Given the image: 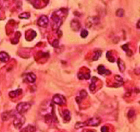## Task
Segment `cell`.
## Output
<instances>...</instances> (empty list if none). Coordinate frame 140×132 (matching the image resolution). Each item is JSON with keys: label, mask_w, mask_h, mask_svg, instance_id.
Returning a JSON list of instances; mask_svg holds the SVG:
<instances>
[{"label": "cell", "mask_w": 140, "mask_h": 132, "mask_svg": "<svg viewBox=\"0 0 140 132\" xmlns=\"http://www.w3.org/2000/svg\"><path fill=\"white\" fill-rule=\"evenodd\" d=\"M26 79L27 81V82L29 83H34L36 81V75L34 74V73H29L27 74Z\"/></svg>", "instance_id": "ba28073f"}, {"label": "cell", "mask_w": 140, "mask_h": 132, "mask_svg": "<svg viewBox=\"0 0 140 132\" xmlns=\"http://www.w3.org/2000/svg\"><path fill=\"white\" fill-rule=\"evenodd\" d=\"M139 51H140V48H139Z\"/></svg>", "instance_id": "d6a6232c"}, {"label": "cell", "mask_w": 140, "mask_h": 132, "mask_svg": "<svg viewBox=\"0 0 140 132\" xmlns=\"http://www.w3.org/2000/svg\"><path fill=\"white\" fill-rule=\"evenodd\" d=\"M37 24L39 25L40 27H46L48 24V18L46 17V16H41L38 21H37Z\"/></svg>", "instance_id": "5b68a950"}, {"label": "cell", "mask_w": 140, "mask_h": 132, "mask_svg": "<svg viewBox=\"0 0 140 132\" xmlns=\"http://www.w3.org/2000/svg\"><path fill=\"white\" fill-rule=\"evenodd\" d=\"M9 59V56L6 52H0V61L2 63L8 62Z\"/></svg>", "instance_id": "9c48e42d"}, {"label": "cell", "mask_w": 140, "mask_h": 132, "mask_svg": "<svg viewBox=\"0 0 140 132\" xmlns=\"http://www.w3.org/2000/svg\"><path fill=\"white\" fill-rule=\"evenodd\" d=\"M52 45L54 46V47H58V40H55L54 41V42L52 43Z\"/></svg>", "instance_id": "83f0119b"}, {"label": "cell", "mask_w": 140, "mask_h": 132, "mask_svg": "<svg viewBox=\"0 0 140 132\" xmlns=\"http://www.w3.org/2000/svg\"><path fill=\"white\" fill-rule=\"evenodd\" d=\"M30 13H27V12H25V13H21L20 16H19V17L21 18V19H28L30 17Z\"/></svg>", "instance_id": "44dd1931"}, {"label": "cell", "mask_w": 140, "mask_h": 132, "mask_svg": "<svg viewBox=\"0 0 140 132\" xmlns=\"http://www.w3.org/2000/svg\"><path fill=\"white\" fill-rule=\"evenodd\" d=\"M83 132H94L93 131H89V130H85V131H83Z\"/></svg>", "instance_id": "4dcf8cb0"}, {"label": "cell", "mask_w": 140, "mask_h": 132, "mask_svg": "<svg viewBox=\"0 0 140 132\" xmlns=\"http://www.w3.org/2000/svg\"><path fill=\"white\" fill-rule=\"evenodd\" d=\"M86 96H87V92H86L85 90L81 91V92H79V97H80V98L82 99H85Z\"/></svg>", "instance_id": "7402d4cb"}, {"label": "cell", "mask_w": 140, "mask_h": 132, "mask_svg": "<svg viewBox=\"0 0 140 132\" xmlns=\"http://www.w3.org/2000/svg\"><path fill=\"white\" fill-rule=\"evenodd\" d=\"M101 56H102V52L101 51V50H96V51L95 52L94 56L93 57V61H96L100 57H101Z\"/></svg>", "instance_id": "e0dca14e"}, {"label": "cell", "mask_w": 140, "mask_h": 132, "mask_svg": "<svg viewBox=\"0 0 140 132\" xmlns=\"http://www.w3.org/2000/svg\"><path fill=\"white\" fill-rule=\"evenodd\" d=\"M71 27L72 28H73V30L74 31H78L79 29V27H80V24L79 23V21H77V20H73L71 22Z\"/></svg>", "instance_id": "4fadbf2b"}, {"label": "cell", "mask_w": 140, "mask_h": 132, "mask_svg": "<svg viewBox=\"0 0 140 132\" xmlns=\"http://www.w3.org/2000/svg\"><path fill=\"white\" fill-rule=\"evenodd\" d=\"M97 81V78L96 77H93L91 79V84H90V90L92 92H94V90L96 88V81Z\"/></svg>", "instance_id": "7c38bea8"}, {"label": "cell", "mask_w": 140, "mask_h": 132, "mask_svg": "<svg viewBox=\"0 0 140 132\" xmlns=\"http://www.w3.org/2000/svg\"><path fill=\"white\" fill-rule=\"evenodd\" d=\"M13 125L17 129H20L25 123V117L23 114H20L17 111L13 115Z\"/></svg>", "instance_id": "6da1fadb"}, {"label": "cell", "mask_w": 140, "mask_h": 132, "mask_svg": "<svg viewBox=\"0 0 140 132\" xmlns=\"http://www.w3.org/2000/svg\"><path fill=\"white\" fill-rule=\"evenodd\" d=\"M137 28H139V29H140V20L138 21V23H137Z\"/></svg>", "instance_id": "f546056e"}, {"label": "cell", "mask_w": 140, "mask_h": 132, "mask_svg": "<svg viewBox=\"0 0 140 132\" xmlns=\"http://www.w3.org/2000/svg\"><path fill=\"white\" fill-rule=\"evenodd\" d=\"M86 126V122H83V123H81V122H78L76 124H75V128L76 129H79V128L83 127Z\"/></svg>", "instance_id": "d6986e66"}, {"label": "cell", "mask_w": 140, "mask_h": 132, "mask_svg": "<svg viewBox=\"0 0 140 132\" xmlns=\"http://www.w3.org/2000/svg\"><path fill=\"white\" fill-rule=\"evenodd\" d=\"M118 68L121 72H124L125 70V65H124V63L121 60V59H118Z\"/></svg>", "instance_id": "9a60e30c"}, {"label": "cell", "mask_w": 140, "mask_h": 132, "mask_svg": "<svg viewBox=\"0 0 140 132\" xmlns=\"http://www.w3.org/2000/svg\"><path fill=\"white\" fill-rule=\"evenodd\" d=\"M22 93V89H17V90H14V91H12L9 93V95L10 98H16V97H17L20 95Z\"/></svg>", "instance_id": "8fae6325"}, {"label": "cell", "mask_w": 140, "mask_h": 132, "mask_svg": "<svg viewBox=\"0 0 140 132\" xmlns=\"http://www.w3.org/2000/svg\"><path fill=\"white\" fill-rule=\"evenodd\" d=\"M97 71L99 74L104 75V74H111L110 70H106V68L104 67V66L103 65H100L99 67H97Z\"/></svg>", "instance_id": "52a82bcc"}, {"label": "cell", "mask_w": 140, "mask_h": 132, "mask_svg": "<svg viewBox=\"0 0 140 132\" xmlns=\"http://www.w3.org/2000/svg\"><path fill=\"white\" fill-rule=\"evenodd\" d=\"M106 56H107V59H108V61H109V62L114 63V62L115 61V59H114V56H112L111 52L110 51H108V52H107V54H106Z\"/></svg>", "instance_id": "ac0fdd59"}, {"label": "cell", "mask_w": 140, "mask_h": 132, "mask_svg": "<svg viewBox=\"0 0 140 132\" xmlns=\"http://www.w3.org/2000/svg\"><path fill=\"white\" fill-rule=\"evenodd\" d=\"M115 80L118 81V82L123 83V80H122V78H121L120 76H118V75H116V76H115Z\"/></svg>", "instance_id": "484cf974"}, {"label": "cell", "mask_w": 140, "mask_h": 132, "mask_svg": "<svg viewBox=\"0 0 140 132\" xmlns=\"http://www.w3.org/2000/svg\"><path fill=\"white\" fill-rule=\"evenodd\" d=\"M116 15H117V17H122L124 15V9H118V10L116 11Z\"/></svg>", "instance_id": "ffe728a7"}, {"label": "cell", "mask_w": 140, "mask_h": 132, "mask_svg": "<svg viewBox=\"0 0 140 132\" xmlns=\"http://www.w3.org/2000/svg\"><path fill=\"white\" fill-rule=\"evenodd\" d=\"M88 31H87L86 30H83L82 32H81V37L83 38H86L87 36H88Z\"/></svg>", "instance_id": "603a6c76"}, {"label": "cell", "mask_w": 140, "mask_h": 132, "mask_svg": "<svg viewBox=\"0 0 140 132\" xmlns=\"http://www.w3.org/2000/svg\"><path fill=\"white\" fill-rule=\"evenodd\" d=\"M134 116H135V111H134L133 109H130L129 113H128V117L131 119V118H132Z\"/></svg>", "instance_id": "cb8c5ba5"}, {"label": "cell", "mask_w": 140, "mask_h": 132, "mask_svg": "<svg viewBox=\"0 0 140 132\" xmlns=\"http://www.w3.org/2000/svg\"><path fill=\"white\" fill-rule=\"evenodd\" d=\"M29 131H28V127H24L23 130L21 131V132H28Z\"/></svg>", "instance_id": "f1b7e54d"}, {"label": "cell", "mask_w": 140, "mask_h": 132, "mask_svg": "<svg viewBox=\"0 0 140 132\" xmlns=\"http://www.w3.org/2000/svg\"><path fill=\"white\" fill-rule=\"evenodd\" d=\"M28 131L29 132H35L36 131V127L34 126V125H28Z\"/></svg>", "instance_id": "d4e9b609"}, {"label": "cell", "mask_w": 140, "mask_h": 132, "mask_svg": "<svg viewBox=\"0 0 140 132\" xmlns=\"http://www.w3.org/2000/svg\"><path fill=\"white\" fill-rule=\"evenodd\" d=\"M52 102H54L58 106H63L66 102V99H65V98L63 95H59V94H56V95L53 96Z\"/></svg>", "instance_id": "3957f363"}, {"label": "cell", "mask_w": 140, "mask_h": 132, "mask_svg": "<svg viewBox=\"0 0 140 132\" xmlns=\"http://www.w3.org/2000/svg\"><path fill=\"white\" fill-rule=\"evenodd\" d=\"M121 49H122L124 51H125L126 52V53H127V55L129 56H131L132 55V51L129 49V45L128 44H126V45H122L121 46Z\"/></svg>", "instance_id": "2e32d148"}, {"label": "cell", "mask_w": 140, "mask_h": 132, "mask_svg": "<svg viewBox=\"0 0 140 132\" xmlns=\"http://www.w3.org/2000/svg\"><path fill=\"white\" fill-rule=\"evenodd\" d=\"M31 107V105L29 102H20L17 106V111L20 114H23L25 113H27Z\"/></svg>", "instance_id": "7a4b0ae2"}, {"label": "cell", "mask_w": 140, "mask_h": 132, "mask_svg": "<svg viewBox=\"0 0 140 132\" xmlns=\"http://www.w3.org/2000/svg\"><path fill=\"white\" fill-rule=\"evenodd\" d=\"M78 77L80 80H89L90 78V72L87 74H82V73H79L78 74Z\"/></svg>", "instance_id": "5bb4252c"}, {"label": "cell", "mask_w": 140, "mask_h": 132, "mask_svg": "<svg viewBox=\"0 0 140 132\" xmlns=\"http://www.w3.org/2000/svg\"><path fill=\"white\" fill-rule=\"evenodd\" d=\"M62 117H63V119L65 122L69 121L71 119V113H70L69 110H68V109L63 110V112H62Z\"/></svg>", "instance_id": "30bf717a"}, {"label": "cell", "mask_w": 140, "mask_h": 132, "mask_svg": "<svg viewBox=\"0 0 140 132\" xmlns=\"http://www.w3.org/2000/svg\"><path fill=\"white\" fill-rule=\"evenodd\" d=\"M101 120L97 117H93L90 118L87 120L86 123V126H92V127H96L101 124Z\"/></svg>", "instance_id": "277c9868"}, {"label": "cell", "mask_w": 140, "mask_h": 132, "mask_svg": "<svg viewBox=\"0 0 140 132\" xmlns=\"http://www.w3.org/2000/svg\"><path fill=\"white\" fill-rule=\"evenodd\" d=\"M43 1L45 2H46V3H48L49 2V0H43Z\"/></svg>", "instance_id": "1f68e13d"}, {"label": "cell", "mask_w": 140, "mask_h": 132, "mask_svg": "<svg viewBox=\"0 0 140 132\" xmlns=\"http://www.w3.org/2000/svg\"><path fill=\"white\" fill-rule=\"evenodd\" d=\"M101 132H108V127L107 126H103L101 129Z\"/></svg>", "instance_id": "4316f807"}, {"label": "cell", "mask_w": 140, "mask_h": 132, "mask_svg": "<svg viewBox=\"0 0 140 132\" xmlns=\"http://www.w3.org/2000/svg\"><path fill=\"white\" fill-rule=\"evenodd\" d=\"M14 113L15 112H13V111H9V112H5V113H2L1 117H2V121H6V120H8L10 117H13Z\"/></svg>", "instance_id": "8992f818"}]
</instances>
